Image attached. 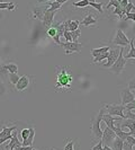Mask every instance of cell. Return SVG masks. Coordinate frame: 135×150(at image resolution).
Returning <instances> with one entry per match:
<instances>
[{"instance_id":"cell-12","label":"cell","mask_w":135,"mask_h":150,"mask_svg":"<svg viewBox=\"0 0 135 150\" xmlns=\"http://www.w3.org/2000/svg\"><path fill=\"white\" fill-rule=\"evenodd\" d=\"M116 127V125H115ZM117 127H122V128H127L129 130V133L135 137V121L131 120V119H124L123 122H120L117 124Z\"/></svg>"},{"instance_id":"cell-52","label":"cell","mask_w":135,"mask_h":150,"mask_svg":"<svg viewBox=\"0 0 135 150\" xmlns=\"http://www.w3.org/2000/svg\"><path fill=\"white\" fill-rule=\"evenodd\" d=\"M0 2H2V0H0Z\"/></svg>"},{"instance_id":"cell-32","label":"cell","mask_w":135,"mask_h":150,"mask_svg":"<svg viewBox=\"0 0 135 150\" xmlns=\"http://www.w3.org/2000/svg\"><path fill=\"white\" fill-rule=\"evenodd\" d=\"M108 52H109V51H108ZM108 52L104 53V54H100V55H98L97 58H94V61H92V63H99L100 61H103V60H105V59H107V58H108V54H109Z\"/></svg>"},{"instance_id":"cell-10","label":"cell","mask_w":135,"mask_h":150,"mask_svg":"<svg viewBox=\"0 0 135 150\" xmlns=\"http://www.w3.org/2000/svg\"><path fill=\"white\" fill-rule=\"evenodd\" d=\"M120 96H122V105L124 106L135 99V95L131 91V89L128 87L120 90Z\"/></svg>"},{"instance_id":"cell-15","label":"cell","mask_w":135,"mask_h":150,"mask_svg":"<svg viewBox=\"0 0 135 150\" xmlns=\"http://www.w3.org/2000/svg\"><path fill=\"white\" fill-rule=\"evenodd\" d=\"M103 121H104L106 127H108V128L112 129V131H114L115 128H116V127H115V123L120 120L116 119V117H114V116H112V115H109V114H104V115H103Z\"/></svg>"},{"instance_id":"cell-54","label":"cell","mask_w":135,"mask_h":150,"mask_svg":"<svg viewBox=\"0 0 135 150\" xmlns=\"http://www.w3.org/2000/svg\"><path fill=\"white\" fill-rule=\"evenodd\" d=\"M33 150H35V149H33Z\"/></svg>"},{"instance_id":"cell-49","label":"cell","mask_w":135,"mask_h":150,"mask_svg":"<svg viewBox=\"0 0 135 150\" xmlns=\"http://www.w3.org/2000/svg\"><path fill=\"white\" fill-rule=\"evenodd\" d=\"M103 150H112V147H109V146H104L103 147Z\"/></svg>"},{"instance_id":"cell-41","label":"cell","mask_w":135,"mask_h":150,"mask_svg":"<svg viewBox=\"0 0 135 150\" xmlns=\"http://www.w3.org/2000/svg\"><path fill=\"white\" fill-rule=\"evenodd\" d=\"M63 36H64V38H65V41H67V42H72V38H71V34H70V32H69V30H64Z\"/></svg>"},{"instance_id":"cell-9","label":"cell","mask_w":135,"mask_h":150,"mask_svg":"<svg viewBox=\"0 0 135 150\" xmlns=\"http://www.w3.org/2000/svg\"><path fill=\"white\" fill-rule=\"evenodd\" d=\"M120 49H110L109 50V54H108V58H107V63L100 66V67H104V68H110L114 64V62L117 60L118 55H120Z\"/></svg>"},{"instance_id":"cell-39","label":"cell","mask_w":135,"mask_h":150,"mask_svg":"<svg viewBox=\"0 0 135 150\" xmlns=\"http://www.w3.org/2000/svg\"><path fill=\"white\" fill-rule=\"evenodd\" d=\"M128 19H132L135 23V13H128V14H126V17H124L123 21H128Z\"/></svg>"},{"instance_id":"cell-27","label":"cell","mask_w":135,"mask_h":150,"mask_svg":"<svg viewBox=\"0 0 135 150\" xmlns=\"http://www.w3.org/2000/svg\"><path fill=\"white\" fill-rule=\"evenodd\" d=\"M6 68H7V70L9 71V74H18V66L16 63L10 62V63L6 64Z\"/></svg>"},{"instance_id":"cell-28","label":"cell","mask_w":135,"mask_h":150,"mask_svg":"<svg viewBox=\"0 0 135 150\" xmlns=\"http://www.w3.org/2000/svg\"><path fill=\"white\" fill-rule=\"evenodd\" d=\"M89 6L90 7H92L94 9L98 10L99 14H103V13H104V10H103L104 4H103V2H89Z\"/></svg>"},{"instance_id":"cell-7","label":"cell","mask_w":135,"mask_h":150,"mask_svg":"<svg viewBox=\"0 0 135 150\" xmlns=\"http://www.w3.org/2000/svg\"><path fill=\"white\" fill-rule=\"evenodd\" d=\"M117 135L115 133V131H112V129H109L108 127H105L104 128V131H103V137H101V141L105 146H112L114 139L116 138Z\"/></svg>"},{"instance_id":"cell-40","label":"cell","mask_w":135,"mask_h":150,"mask_svg":"<svg viewBox=\"0 0 135 150\" xmlns=\"http://www.w3.org/2000/svg\"><path fill=\"white\" fill-rule=\"evenodd\" d=\"M123 150H133V146L129 144L126 140H124V142H123Z\"/></svg>"},{"instance_id":"cell-19","label":"cell","mask_w":135,"mask_h":150,"mask_svg":"<svg viewBox=\"0 0 135 150\" xmlns=\"http://www.w3.org/2000/svg\"><path fill=\"white\" fill-rule=\"evenodd\" d=\"M110 50V47L109 46H103V47H98V49H91V55L94 57V58H97L98 55H100V54H104V53L108 52Z\"/></svg>"},{"instance_id":"cell-53","label":"cell","mask_w":135,"mask_h":150,"mask_svg":"<svg viewBox=\"0 0 135 150\" xmlns=\"http://www.w3.org/2000/svg\"><path fill=\"white\" fill-rule=\"evenodd\" d=\"M9 150H14V149H9Z\"/></svg>"},{"instance_id":"cell-38","label":"cell","mask_w":135,"mask_h":150,"mask_svg":"<svg viewBox=\"0 0 135 150\" xmlns=\"http://www.w3.org/2000/svg\"><path fill=\"white\" fill-rule=\"evenodd\" d=\"M75 141L73 140H71V141H69V142L65 144V147H64V150H75Z\"/></svg>"},{"instance_id":"cell-17","label":"cell","mask_w":135,"mask_h":150,"mask_svg":"<svg viewBox=\"0 0 135 150\" xmlns=\"http://www.w3.org/2000/svg\"><path fill=\"white\" fill-rule=\"evenodd\" d=\"M13 137H11V139H10V142L8 143L7 148L8 150L9 149H15L17 147H20L22 146V142L19 141V139L17 138V130L14 131V133H11Z\"/></svg>"},{"instance_id":"cell-18","label":"cell","mask_w":135,"mask_h":150,"mask_svg":"<svg viewBox=\"0 0 135 150\" xmlns=\"http://www.w3.org/2000/svg\"><path fill=\"white\" fill-rule=\"evenodd\" d=\"M79 25H80V22L79 21H72V19H68L64 22V26H65V30H69V32H72V30H75L79 28Z\"/></svg>"},{"instance_id":"cell-5","label":"cell","mask_w":135,"mask_h":150,"mask_svg":"<svg viewBox=\"0 0 135 150\" xmlns=\"http://www.w3.org/2000/svg\"><path fill=\"white\" fill-rule=\"evenodd\" d=\"M60 46H62L63 49H65V53L67 54H71L73 52L80 53L82 50L83 45L79 42H67V43H60Z\"/></svg>"},{"instance_id":"cell-44","label":"cell","mask_w":135,"mask_h":150,"mask_svg":"<svg viewBox=\"0 0 135 150\" xmlns=\"http://www.w3.org/2000/svg\"><path fill=\"white\" fill-rule=\"evenodd\" d=\"M33 146H26V147H24V146H20V147H17L15 148V150H33Z\"/></svg>"},{"instance_id":"cell-50","label":"cell","mask_w":135,"mask_h":150,"mask_svg":"<svg viewBox=\"0 0 135 150\" xmlns=\"http://www.w3.org/2000/svg\"><path fill=\"white\" fill-rule=\"evenodd\" d=\"M55 1H58V2H59V4H61V5H63V4H64V2H67L68 0H55Z\"/></svg>"},{"instance_id":"cell-42","label":"cell","mask_w":135,"mask_h":150,"mask_svg":"<svg viewBox=\"0 0 135 150\" xmlns=\"http://www.w3.org/2000/svg\"><path fill=\"white\" fill-rule=\"evenodd\" d=\"M125 140H126V141H127V142L129 143V144H132V146H135V138L133 137V135L129 134L127 137V138L125 139Z\"/></svg>"},{"instance_id":"cell-1","label":"cell","mask_w":135,"mask_h":150,"mask_svg":"<svg viewBox=\"0 0 135 150\" xmlns=\"http://www.w3.org/2000/svg\"><path fill=\"white\" fill-rule=\"evenodd\" d=\"M58 74H56V83H55V89H65L70 90L73 77L70 74L69 67H58Z\"/></svg>"},{"instance_id":"cell-24","label":"cell","mask_w":135,"mask_h":150,"mask_svg":"<svg viewBox=\"0 0 135 150\" xmlns=\"http://www.w3.org/2000/svg\"><path fill=\"white\" fill-rule=\"evenodd\" d=\"M129 44H131V49H129V51L128 53L124 57L126 60L127 59H135V46H134V41L133 40H131V42H129Z\"/></svg>"},{"instance_id":"cell-8","label":"cell","mask_w":135,"mask_h":150,"mask_svg":"<svg viewBox=\"0 0 135 150\" xmlns=\"http://www.w3.org/2000/svg\"><path fill=\"white\" fill-rule=\"evenodd\" d=\"M17 130V127L16 125H13V127H6L4 125L2 129H1V132H0V146L2 143H5L7 140H10L11 137H13V131Z\"/></svg>"},{"instance_id":"cell-30","label":"cell","mask_w":135,"mask_h":150,"mask_svg":"<svg viewBox=\"0 0 135 150\" xmlns=\"http://www.w3.org/2000/svg\"><path fill=\"white\" fill-rule=\"evenodd\" d=\"M70 34H71V38H72V42H78V38L81 35V30L78 28L75 30H72V32H70Z\"/></svg>"},{"instance_id":"cell-48","label":"cell","mask_w":135,"mask_h":150,"mask_svg":"<svg viewBox=\"0 0 135 150\" xmlns=\"http://www.w3.org/2000/svg\"><path fill=\"white\" fill-rule=\"evenodd\" d=\"M53 41H54V43L56 45H60L61 41H60V36H58V35H55L54 38H53Z\"/></svg>"},{"instance_id":"cell-3","label":"cell","mask_w":135,"mask_h":150,"mask_svg":"<svg viewBox=\"0 0 135 150\" xmlns=\"http://www.w3.org/2000/svg\"><path fill=\"white\" fill-rule=\"evenodd\" d=\"M123 52H124V47H122L120 51V55H118V58H117V60L114 62V64H112V67H110V71L114 72L115 75H120L122 74V71L124 70V67H125V64H126V59L123 57Z\"/></svg>"},{"instance_id":"cell-20","label":"cell","mask_w":135,"mask_h":150,"mask_svg":"<svg viewBox=\"0 0 135 150\" xmlns=\"http://www.w3.org/2000/svg\"><path fill=\"white\" fill-rule=\"evenodd\" d=\"M34 137H35V129L30 128V133L28 138L26 140H24L22 142V146L26 147V146H33V141H34Z\"/></svg>"},{"instance_id":"cell-36","label":"cell","mask_w":135,"mask_h":150,"mask_svg":"<svg viewBox=\"0 0 135 150\" xmlns=\"http://www.w3.org/2000/svg\"><path fill=\"white\" fill-rule=\"evenodd\" d=\"M46 33H47V35H49L50 38H53L55 35H56V30H55V27H49Z\"/></svg>"},{"instance_id":"cell-14","label":"cell","mask_w":135,"mask_h":150,"mask_svg":"<svg viewBox=\"0 0 135 150\" xmlns=\"http://www.w3.org/2000/svg\"><path fill=\"white\" fill-rule=\"evenodd\" d=\"M56 14V11H51L50 9H47L46 11H45L44 14V17H43V19H42V22H43V25H44L45 27H51V25L53 24V19H54V16Z\"/></svg>"},{"instance_id":"cell-26","label":"cell","mask_w":135,"mask_h":150,"mask_svg":"<svg viewBox=\"0 0 135 150\" xmlns=\"http://www.w3.org/2000/svg\"><path fill=\"white\" fill-rule=\"evenodd\" d=\"M47 5H49V9L51 11H56L62 7V5L59 4L58 1H50V2H47Z\"/></svg>"},{"instance_id":"cell-55","label":"cell","mask_w":135,"mask_h":150,"mask_svg":"<svg viewBox=\"0 0 135 150\" xmlns=\"http://www.w3.org/2000/svg\"><path fill=\"white\" fill-rule=\"evenodd\" d=\"M52 150H54V149H52Z\"/></svg>"},{"instance_id":"cell-46","label":"cell","mask_w":135,"mask_h":150,"mask_svg":"<svg viewBox=\"0 0 135 150\" xmlns=\"http://www.w3.org/2000/svg\"><path fill=\"white\" fill-rule=\"evenodd\" d=\"M9 5H10V2H0V9H8L9 7Z\"/></svg>"},{"instance_id":"cell-37","label":"cell","mask_w":135,"mask_h":150,"mask_svg":"<svg viewBox=\"0 0 135 150\" xmlns=\"http://www.w3.org/2000/svg\"><path fill=\"white\" fill-rule=\"evenodd\" d=\"M135 9V6L133 5V2H131V1H128L127 6L125 7V13L128 14V13H131V10H134Z\"/></svg>"},{"instance_id":"cell-11","label":"cell","mask_w":135,"mask_h":150,"mask_svg":"<svg viewBox=\"0 0 135 150\" xmlns=\"http://www.w3.org/2000/svg\"><path fill=\"white\" fill-rule=\"evenodd\" d=\"M30 77L27 75H25V76H22V77L19 78V80H18L17 83L15 85V87L18 91H24V90H26L30 87Z\"/></svg>"},{"instance_id":"cell-51","label":"cell","mask_w":135,"mask_h":150,"mask_svg":"<svg viewBox=\"0 0 135 150\" xmlns=\"http://www.w3.org/2000/svg\"><path fill=\"white\" fill-rule=\"evenodd\" d=\"M89 2H96V0H88Z\"/></svg>"},{"instance_id":"cell-16","label":"cell","mask_w":135,"mask_h":150,"mask_svg":"<svg viewBox=\"0 0 135 150\" xmlns=\"http://www.w3.org/2000/svg\"><path fill=\"white\" fill-rule=\"evenodd\" d=\"M88 13H89V14L83 18L82 22H80V24L83 25V26H86V27L94 26V25H96V23H97V18L92 15V14H90V11H88Z\"/></svg>"},{"instance_id":"cell-6","label":"cell","mask_w":135,"mask_h":150,"mask_svg":"<svg viewBox=\"0 0 135 150\" xmlns=\"http://www.w3.org/2000/svg\"><path fill=\"white\" fill-rule=\"evenodd\" d=\"M131 42V40L125 35V33L122 30H117V33H116V36L112 40V44L114 45H118V46H122V47H125L127 46Z\"/></svg>"},{"instance_id":"cell-45","label":"cell","mask_w":135,"mask_h":150,"mask_svg":"<svg viewBox=\"0 0 135 150\" xmlns=\"http://www.w3.org/2000/svg\"><path fill=\"white\" fill-rule=\"evenodd\" d=\"M16 8H17V4L10 1V5H9V7H8V10H9V11H13V10H15Z\"/></svg>"},{"instance_id":"cell-23","label":"cell","mask_w":135,"mask_h":150,"mask_svg":"<svg viewBox=\"0 0 135 150\" xmlns=\"http://www.w3.org/2000/svg\"><path fill=\"white\" fill-rule=\"evenodd\" d=\"M8 75H9V71L6 68V64H0V79H1V81L8 79Z\"/></svg>"},{"instance_id":"cell-31","label":"cell","mask_w":135,"mask_h":150,"mask_svg":"<svg viewBox=\"0 0 135 150\" xmlns=\"http://www.w3.org/2000/svg\"><path fill=\"white\" fill-rule=\"evenodd\" d=\"M72 5L77 8H84L87 7V6H89V1L88 0H80L78 2H73Z\"/></svg>"},{"instance_id":"cell-4","label":"cell","mask_w":135,"mask_h":150,"mask_svg":"<svg viewBox=\"0 0 135 150\" xmlns=\"http://www.w3.org/2000/svg\"><path fill=\"white\" fill-rule=\"evenodd\" d=\"M104 107L106 108L107 114L112 115V116H120L122 119H125V114L124 111L126 110L124 105H110V104H106L104 105Z\"/></svg>"},{"instance_id":"cell-35","label":"cell","mask_w":135,"mask_h":150,"mask_svg":"<svg viewBox=\"0 0 135 150\" xmlns=\"http://www.w3.org/2000/svg\"><path fill=\"white\" fill-rule=\"evenodd\" d=\"M112 6H114L115 8H122V7H120V2H118L117 0H109V4L107 5V7H106V8L108 9V8L112 7Z\"/></svg>"},{"instance_id":"cell-13","label":"cell","mask_w":135,"mask_h":150,"mask_svg":"<svg viewBox=\"0 0 135 150\" xmlns=\"http://www.w3.org/2000/svg\"><path fill=\"white\" fill-rule=\"evenodd\" d=\"M47 9H49V5L47 4L46 5H41V6H37V7H34L33 8V16H34V18H37L39 21H42L43 17H44L45 11Z\"/></svg>"},{"instance_id":"cell-29","label":"cell","mask_w":135,"mask_h":150,"mask_svg":"<svg viewBox=\"0 0 135 150\" xmlns=\"http://www.w3.org/2000/svg\"><path fill=\"white\" fill-rule=\"evenodd\" d=\"M20 76H18V74H9L8 75V81L11 83V85H16L17 81L19 80Z\"/></svg>"},{"instance_id":"cell-56","label":"cell","mask_w":135,"mask_h":150,"mask_svg":"<svg viewBox=\"0 0 135 150\" xmlns=\"http://www.w3.org/2000/svg\"><path fill=\"white\" fill-rule=\"evenodd\" d=\"M134 24H135V23H134Z\"/></svg>"},{"instance_id":"cell-22","label":"cell","mask_w":135,"mask_h":150,"mask_svg":"<svg viewBox=\"0 0 135 150\" xmlns=\"http://www.w3.org/2000/svg\"><path fill=\"white\" fill-rule=\"evenodd\" d=\"M114 131H115V133H116V135H117L118 138H120L122 140H125V139L127 138L128 135L131 134L129 132H125V131L120 130V127H117V125H116V128H115V130H114ZM131 135H132V134H131Z\"/></svg>"},{"instance_id":"cell-47","label":"cell","mask_w":135,"mask_h":150,"mask_svg":"<svg viewBox=\"0 0 135 150\" xmlns=\"http://www.w3.org/2000/svg\"><path fill=\"white\" fill-rule=\"evenodd\" d=\"M128 88H129V89H134L135 90V78H134V79H132V80L128 83Z\"/></svg>"},{"instance_id":"cell-34","label":"cell","mask_w":135,"mask_h":150,"mask_svg":"<svg viewBox=\"0 0 135 150\" xmlns=\"http://www.w3.org/2000/svg\"><path fill=\"white\" fill-rule=\"evenodd\" d=\"M124 114H125V119H131V120L135 121V113H133L132 111L125 110V111H124Z\"/></svg>"},{"instance_id":"cell-25","label":"cell","mask_w":135,"mask_h":150,"mask_svg":"<svg viewBox=\"0 0 135 150\" xmlns=\"http://www.w3.org/2000/svg\"><path fill=\"white\" fill-rule=\"evenodd\" d=\"M53 27H55V30H56V35L60 36V38H61V35H63V33H64V30H65L64 22L58 23V24H55V26H53Z\"/></svg>"},{"instance_id":"cell-43","label":"cell","mask_w":135,"mask_h":150,"mask_svg":"<svg viewBox=\"0 0 135 150\" xmlns=\"http://www.w3.org/2000/svg\"><path fill=\"white\" fill-rule=\"evenodd\" d=\"M91 150H103V141H101V139L99 140V142H98L96 146L92 147V149Z\"/></svg>"},{"instance_id":"cell-33","label":"cell","mask_w":135,"mask_h":150,"mask_svg":"<svg viewBox=\"0 0 135 150\" xmlns=\"http://www.w3.org/2000/svg\"><path fill=\"white\" fill-rule=\"evenodd\" d=\"M30 133V128H27V129H22V132H20V135H22V141L24 140H26L27 138H28V135Z\"/></svg>"},{"instance_id":"cell-21","label":"cell","mask_w":135,"mask_h":150,"mask_svg":"<svg viewBox=\"0 0 135 150\" xmlns=\"http://www.w3.org/2000/svg\"><path fill=\"white\" fill-rule=\"evenodd\" d=\"M123 142H124V140H122L120 138L116 137L112 143V150H123Z\"/></svg>"},{"instance_id":"cell-2","label":"cell","mask_w":135,"mask_h":150,"mask_svg":"<svg viewBox=\"0 0 135 150\" xmlns=\"http://www.w3.org/2000/svg\"><path fill=\"white\" fill-rule=\"evenodd\" d=\"M105 112L106 108L103 106L97 116L91 120V137H92V140H100L101 137H103L101 121H103V115L105 114Z\"/></svg>"}]
</instances>
